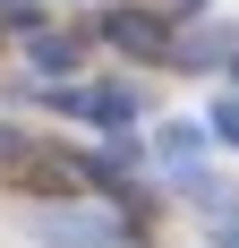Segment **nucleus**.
Returning <instances> with one entry per match:
<instances>
[{
  "instance_id": "1",
  "label": "nucleus",
  "mask_w": 239,
  "mask_h": 248,
  "mask_svg": "<svg viewBox=\"0 0 239 248\" xmlns=\"http://www.w3.org/2000/svg\"><path fill=\"white\" fill-rule=\"evenodd\" d=\"M34 240L43 248H120V214H103V205H60V214H34Z\"/></svg>"
},
{
  "instance_id": "3",
  "label": "nucleus",
  "mask_w": 239,
  "mask_h": 248,
  "mask_svg": "<svg viewBox=\"0 0 239 248\" xmlns=\"http://www.w3.org/2000/svg\"><path fill=\"white\" fill-rule=\"evenodd\" d=\"M26 51H34L43 69H77V43H60V34H34V43H26Z\"/></svg>"
},
{
  "instance_id": "5",
  "label": "nucleus",
  "mask_w": 239,
  "mask_h": 248,
  "mask_svg": "<svg viewBox=\"0 0 239 248\" xmlns=\"http://www.w3.org/2000/svg\"><path fill=\"white\" fill-rule=\"evenodd\" d=\"M0 9H9V0H0Z\"/></svg>"
},
{
  "instance_id": "4",
  "label": "nucleus",
  "mask_w": 239,
  "mask_h": 248,
  "mask_svg": "<svg viewBox=\"0 0 239 248\" xmlns=\"http://www.w3.org/2000/svg\"><path fill=\"white\" fill-rule=\"evenodd\" d=\"M205 128H214V137H231V146H239V103H214V111H205Z\"/></svg>"
},
{
  "instance_id": "2",
  "label": "nucleus",
  "mask_w": 239,
  "mask_h": 248,
  "mask_svg": "<svg viewBox=\"0 0 239 248\" xmlns=\"http://www.w3.org/2000/svg\"><path fill=\"white\" fill-rule=\"evenodd\" d=\"M205 137H214V128H196V120H171L154 154H163V163H196V154H205Z\"/></svg>"
}]
</instances>
